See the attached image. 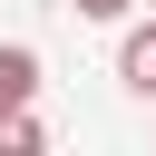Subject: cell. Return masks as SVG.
<instances>
[{"instance_id": "cell-1", "label": "cell", "mask_w": 156, "mask_h": 156, "mask_svg": "<svg viewBox=\"0 0 156 156\" xmlns=\"http://www.w3.org/2000/svg\"><path fill=\"white\" fill-rule=\"evenodd\" d=\"M29 98H39V49H20V39H10V49H0V117H10V107H29Z\"/></svg>"}, {"instance_id": "cell-2", "label": "cell", "mask_w": 156, "mask_h": 156, "mask_svg": "<svg viewBox=\"0 0 156 156\" xmlns=\"http://www.w3.org/2000/svg\"><path fill=\"white\" fill-rule=\"evenodd\" d=\"M117 78H127L136 98H156V20H146V29H127V49H117Z\"/></svg>"}, {"instance_id": "cell-3", "label": "cell", "mask_w": 156, "mask_h": 156, "mask_svg": "<svg viewBox=\"0 0 156 156\" xmlns=\"http://www.w3.org/2000/svg\"><path fill=\"white\" fill-rule=\"evenodd\" d=\"M29 146H39V117L10 107V117H0V156H29Z\"/></svg>"}, {"instance_id": "cell-4", "label": "cell", "mask_w": 156, "mask_h": 156, "mask_svg": "<svg viewBox=\"0 0 156 156\" xmlns=\"http://www.w3.org/2000/svg\"><path fill=\"white\" fill-rule=\"evenodd\" d=\"M78 20H127V0H68Z\"/></svg>"}]
</instances>
